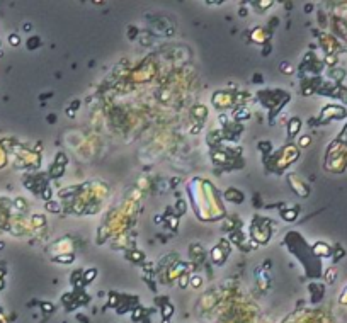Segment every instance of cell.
Instances as JSON below:
<instances>
[{"label":"cell","mask_w":347,"mask_h":323,"mask_svg":"<svg viewBox=\"0 0 347 323\" xmlns=\"http://www.w3.org/2000/svg\"><path fill=\"white\" fill-rule=\"evenodd\" d=\"M213 260L216 262L218 265H221L223 262H225V259H226V255H230L226 250H223L221 247H216V248H213Z\"/></svg>","instance_id":"277c9868"},{"label":"cell","mask_w":347,"mask_h":323,"mask_svg":"<svg viewBox=\"0 0 347 323\" xmlns=\"http://www.w3.org/2000/svg\"><path fill=\"white\" fill-rule=\"evenodd\" d=\"M10 43H12V44H19V38H17V36H12V38H10Z\"/></svg>","instance_id":"d4e9b609"},{"label":"cell","mask_w":347,"mask_h":323,"mask_svg":"<svg viewBox=\"0 0 347 323\" xmlns=\"http://www.w3.org/2000/svg\"><path fill=\"white\" fill-rule=\"evenodd\" d=\"M43 310L44 311H50V310H53V306L51 304H43Z\"/></svg>","instance_id":"484cf974"},{"label":"cell","mask_w":347,"mask_h":323,"mask_svg":"<svg viewBox=\"0 0 347 323\" xmlns=\"http://www.w3.org/2000/svg\"><path fill=\"white\" fill-rule=\"evenodd\" d=\"M95 275H97V270L95 269H89V270H85V274H83V282H90V281H94L95 279Z\"/></svg>","instance_id":"7c38bea8"},{"label":"cell","mask_w":347,"mask_h":323,"mask_svg":"<svg viewBox=\"0 0 347 323\" xmlns=\"http://www.w3.org/2000/svg\"><path fill=\"white\" fill-rule=\"evenodd\" d=\"M310 141H311V139H310V136H303L301 139H299V146H301V148L308 146V145H310Z\"/></svg>","instance_id":"d6986e66"},{"label":"cell","mask_w":347,"mask_h":323,"mask_svg":"<svg viewBox=\"0 0 347 323\" xmlns=\"http://www.w3.org/2000/svg\"><path fill=\"white\" fill-rule=\"evenodd\" d=\"M225 197H226L228 201H231V202H242V201H243V194H242L240 191H237V189H228V191L225 192Z\"/></svg>","instance_id":"5b68a950"},{"label":"cell","mask_w":347,"mask_h":323,"mask_svg":"<svg viewBox=\"0 0 347 323\" xmlns=\"http://www.w3.org/2000/svg\"><path fill=\"white\" fill-rule=\"evenodd\" d=\"M252 236L255 238L257 243H266V242H269V240H271V228H269V225H264V228H262L260 225H255V223H254V226H252Z\"/></svg>","instance_id":"6da1fadb"},{"label":"cell","mask_w":347,"mask_h":323,"mask_svg":"<svg viewBox=\"0 0 347 323\" xmlns=\"http://www.w3.org/2000/svg\"><path fill=\"white\" fill-rule=\"evenodd\" d=\"M267 38H269V34L262 27H257V29L252 31V39L257 41V43H264V41H267Z\"/></svg>","instance_id":"52a82bcc"},{"label":"cell","mask_w":347,"mask_h":323,"mask_svg":"<svg viewBox=\"0 0 347 323\" xmlns=\"http://www.w3.org/2000/svg\"><path fill=\"white\" fill-rule=\"evenodd\" d=\"M201 282H203V279H201L199 275H192V277H191V286H192V287H199Z\"/></svg>","instance_id":"ac0fdd59"},{"label":"cell","mask_w":347,"mask_h":323,"mask_svg":"<svg viewBox=\"0 0 347 323\" xmlns=\"http://www.w3.org/2000/svg\"><path fill=\"white\" fill-rule=\"evenodd\" d=\"M313 252L317 255H322V257H328L330 255V248L325 243H315L313 245Z\"/></svg>","instance_id":"9c48e42d"},{"label":"cell","mask_w":347,"mask_h":323,"mask_svg":"<svg viewBox=\"0 0 347 323\" xmlns=\"http://www.w3.org/2000/svg\"><path fill=\"white\" fill-rule=\"evenodd\" d=\"M240 236H242V235L237 231V233H233V235H231V240H233L235 243H240ZM242 238H243V236H242Z\"/></svg>","instance_id":"7402d4cb"},{"label":"cell","mask_w":347,"mask_h":323,"mask_svg":"<svg viewBox=\"0 0 347 323\" xmlns=\"http://www.w3.org/2000/svg\"><path fill=\"white\" fill-rule=\"evenodd\" d=\"M55 165H67V157L63 155V153H58L56 155V160H55Z\"/></svg>","instance_id":"9a60e30c"},{"label":"cell","mask_w":347,"mask_h":323,"mask_svg":"<svg viewBox=\"0 0 347 323\" xmlns=\"http://www.w3.org/2000/svg\"><path fill=\"white\" fill-rule=\"evenodd\" d=\"M43 196H44V199H50L51 197V189L50 187H46V189L43 191Z\"/></svg>","instance_id":"603a6c76"},{"label":"cell","mask_w":347,"mask_h":323,"mask_svg":"<svg viewBox=\"0 0 347 323\" xmlns=\"http://www.w3.org/2000/svg\"><path fill=\"white\" fill-rule=\"evenodd\" d=\"M34 225H36V226H43V225H44V218H43V216H36V218H34Z\"/></svg>","instance_id":"ffe728a7"},{"label":"cell","mask_w":347,"mask_h":323,"mask_svg":"<svg viewBox=\"0 0 347 323\" xmlns=\"http://www.w3.org/2000/svg\"><path fill=\"white\" fill-rule=\"evenodd\" d=\"M235 118H237V119H247L248 118V111H245V109H238L237 112H235Z\"/></svg>","instance_id":"e0dca14e"},{"label":"cell","mask_w":347,"mask_h":323,"mask_svg":"<svg viewBox=\"0 0 347 323\" xmlns=\"http://www.w3.org/2000/svg\"><path fill=\"white\" fill-rule=\"evenodd\" d=\"M259 148H260L262 151H267V150H271V143L267 145V141H262V143L259 145Z\"/></svg>","instance_id":"44dd1931"},{"label":"cell","mask_w":347,"mask_h":323,"mask_svg":"<svg viewBox=\"0 0 347 323\" xmlns=\"http://www.w3.org/2000/svg\"><path fill=\"white\" fill-rule=\"evenodd\" d=\"M174 313V306H170V304H165L163 308H162V315H163V320H169L170 315Z\"/></svg>","instance_id":"4fadbf2b"},{"label":"cell","mask_w":347,"mask_h":323,"mask_svg":"<svg viewBox=\"0 0 347 323\" xmlns=\"http://www.w3.org/2000/svg\"><path fill=\"white\" fill-rule=\"evenodd\" d=\"M334 272H335L334 269H330V270L327 272V279H328V281H334V279H332V277H334Z\"/></svg>","instance_id":"cb8c5ba5"},{"label":"cell","mask_w":347,"mask_h":323,"mask_svg":"<svg viewBox=\"0 0 347 323\" xmlns=\"http://www.w3.org/2000/svg\"><path fill=\"white\" fill-rule=\"evenodd\" d=\"M55 260L60 262V264H72L75 260V257H73V254H61V255H56Z\"/></svg>","instance_id":"30bf717a"},{"label":"cell","mask_w":347,"mask_h":323,"mask_svg":"<svg viewBox=\"0 0 347 323\" xmlns=\"http://www.w3.org/2000/svg\"><path fill=\"white\" fill-rule=\"evenodd\" d=\"M56 247H58V255H61V254H72V250H73V247H72V243H70V240H60L58 243H56Z\"/></svg>","instance_id":"ba28073f"},{"label":"cell","mask_w":347,"mask_h":323,"mask_svg":"<svg viewBox=\"0 0 347 323\" xmlns=\"http://www.w3.org/2000/svg\"><path fill=\"white\" fill-rule=\"evenodd\" d=\"M63 170H65V167H63V165H55V163H53V167H51V175H53V177H60L61 174H63Z\"/></svg>","instance_id":"5bb4252c"},{"label":"cell","mask_w":347,"mask_h":323,"mask_svg":"<svg viewBox=\"0 0 347 323\" xmlns=\"http://www.w3.org/2000/svg\"><path fill=\"white\" fill-rule=\"evenodd\" d=\"M299 128H301V121H299L298 118H293L291 121H289V124H288V133H289V136H291V138L296 136L298 131H299Z\"/></svg>","instance_id":"8992f818"},{"label":"cell","mask_w":347,"mask_h":323,"mask_svg":"<svg viewBox=\"0 0 347 323\" xmlns=\"http://www.w3.org/2000/svg\"><path fill=\"white\" fill-rule=\"evenodd\" d=\"M281 216H283L286 221H293V219L298 216V211H296V209H288V211H283Z\"/></svg>","instance_id":"8fae6325"},{"label":"cell","mask_w":347,"mask_h":323,"mask_svg":"<svg viewBox=\"0 0 347 323\" xmlns=\"http://www.w3.org/2000/svg\"><path fill=\"white\" fill-rule=\"evenodd\" d=\"M179 279H180V281H179V286H180L182 289H184V287H186V286H187V284L191 282V281H189L191 277H189V275H186V274H182L180 277H179Z\"/></svg>","instance_id":"2e32d148"},{"label":"cell","mask_w":347,"mask_h":323,"mask_svg":"<svg viewBox=\"0 0 347 323\" xmlns=\"http://www.w3.org/2000/svg\"><path fill=\"white\" fill-rule=\"evenodd\" d=\"M288 180L291 182V187H293V191H294V192H298L301 197H306L308 196V187L305 186L299 179H296L294 175H289Z\"/></svg>","instance_id":"3957f363"},{"label":"cell","mask_w":347,"mask_h":323,"mask_svg":"<svg viewBox=\"0 0 347 323\" xmlns=\"http://www.w3.org/2000/svg\"><path fill=\"white\" fill-rule=\"evenodd\" d=\"M213 104L216 107H228L233 104V94H228V92H218L213 95Z\"/></svg>","instance_id":"7a4b0ae2"}]
</instances>
